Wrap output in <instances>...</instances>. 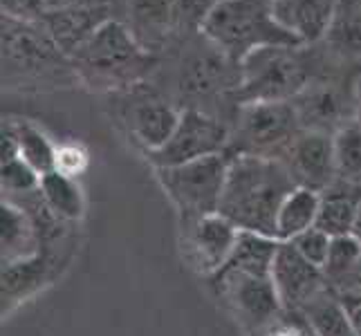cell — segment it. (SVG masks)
I'll return each mask as SVG.
<instances>
[{"instance_id":"cell-32","label":"cell","mask_w":361,"mask_h":336,"mask_svg":"<svg viewBox=\"0 0 361 336\" xmlns=\"http://www.w3.org/2000/svg\"><path fill=\"white\" fill-rule=\"evenodd\" d=\"M343 290H359V292H361V265H359L357 273H355V276H353V280L348 282ZM339 292H341V290H339Z\"/></svg>"},{"instance_id":"cell-30","label":"cell","mask_w":361,"mask_h":336,"mask_svg":"<svg viewBox=\"0 0 361 336\" xmlns=\"http://www.w3.org/2000/svg\"><path fill=\"white\" fill-rule=\"evenodd\" d=\"M337 296L345 309L348 318H350V323L355 325L357 334L361 336V292L359 290H341V292H337Z\"/></svg>"},{"instance_id":"cell-13","label":"cell","mask_w":361,"mask_h":336,"mask_svg":"<svg viewBox=\"0 0 361 336\" xmlns=\"http://www.w3.org/2000/svg\"><path fill=\"white\" fill-rule=\"evenodd\" d=\"M290 170L296 186H305L323 193L337 182L334 166V135L319 130H301L294 139L276 155Z\"/></svg>"},{"instance_id":"cell-20","label":"cell","mask_w":361,"mask_h":336,"mask_svg":"<svg viewBox=\"0 0 361 336\" xmlns=\"http://www.w3.org/2000/svg\"><path fill=\"white\" fill-rule=\"evenodd\" d=\"M3 128L14 139L20 159L25 164H30L41 178L54 170L59 144L49 139V135L41 126H36L30 119H7L3 121Z\"/></svg>"},{"instance_id":"cell-18","label":"cell","mask_w":361,"mask_h":336,"mask_svg":"<svg viewBox=\"0 0 361 336\" xmlns=\"http://www.w3.org/2000/svg\"><path fill=\"white\" fill-rule=\"evenodd\" d=\"M321 47L332 63H361V0H337Z\"/></svg>"},{"instance_id":"cell-17","label":"cell","mask_w":361,"mask_h":336,"mask_svg":"<svg viewBox=\"0 0 361 336\" xmlns=\"http://www.w3.org/2000/svg\"><path fill=\"white\" fill-rule=\"evenodd\" d=\"M334 7L337 0H274L279 23L303 45L323 41L334 16Z\"/></svg>"},{"instance_id":"cell-23","label":"cell","mask_w":361,"mask_h":336,"mask_svg":"<svg viewBox=\"0 0 361 336\" xmlns=\"http://www.w3.org/2000/svg\"><path fill=\"white\" fill-rule=\"evenodd\" d=\"M301 316L310 323L317 336H359L355 325L348 318L345 309L332 287L326 290L310 303Z\"/></svg>"},{"instance_id":"cell-11","label":"cell","mask_w":361,"mask_h":336,"mask_svg":"<svg viewBox=\"0 0 361 336\" xmlns=\"http://www.w3.org/2000/svg\"><path fill=\"white\" fill-rule=\"evenodd\" d=\"M178 227L184 265L204 280H211L229 263L243 233L222 213L178 222Z\"/></svg>"},{"instance_id":"cell-29","label":"cell","mask_w":361,"mask_h":336,"mask_svg":"<svg viewBox=\"0 0 361 336\" xmlns=\"http://www.w3.org/2000/svg\"><path fill=\"white\" fill-rule=\"evenodd\" d=\"M0 7L7 18L41 23L49 11V0H0Z\"/></svg>"},{"instance_id":"cell-15","label":"cell","mask_w":361,"mask_h":336,"mask_svg":"<svg viewBox=\"0 0 361 336\" xmlns=\"http://www.w3.org/2000/svg\"><path fill=\"white\" fill-rule=\"evenodd\" d=\"M294 108L301 128L334 135L343 123L357 119L355 94H345L337 79L323 74L294 99Z\"/></svg>"},{"instance_id":"cell-27","label":"cell","mask_w":361,"mask_h":336,"mask_svg":"<svg viewBox=\"0 0 361 336\" xmlns=\"http://www.w3.org/2000/svg\"><path fill=\"white\" fill-rule=\"evenodd\" d=\"M330 242H332L330 235L326 231H321V229L314 227V229L301 233L298 238H294L290 244L305 260H310L312 265L323 269V265H326V258H328V251H330Z\"/></svg>"},{"instance_id":"cell-2","label":"cell","mask_w":361,"mask_h":336,"mask_svg":"<svg viewBox=\"0 0 361 336\" xmlns=\"http://www.w3.org/2000/svg\"><path fill=\"white\" fill-rule=\"evenodd\" d=\"M294 189L296 182L281 159L231 155L218 213L231 220L240 231L276 240L279 209Z\"/></svg>"},{"instance_id":"cell-34","label":"cell","mask_w":361,"mask_h":336,"mask_svg":"<svg viewBox=\"0 0 361 336\" xmlns=\"http://www.w3.org/2000/svg\"><path fill=\"white\" fill-rule=\"evenodd\" d=\"M355 235L361 240V211H359V220H357V229H355Z\"/></svg>"},{"instance_id":"cell-16","label":"cell","mask_w":361,"mask_h":336,"mask_svg":"<svg viewBox=\"0 0 361 336\" xmlns=\"http://www.w3.org/2000/svg\"><path fill=\"white\" fill-rule=\"evenodd\" d=\"M126 27L146 52L161 56L180 39L176 0H128Z\"/></svg>"},{"instance_id":"cell-21","label":"cell","mask_w":361,"mask_h":336,"mask_svg":"<svg viewBox=\"0 0 361 336\" xmlns=\"http://www.w3.org/2000/svg\"><path fill=\"white\" fill-rule=\"evenodd\" d=\"M319 204H321V193L305 189V186H296L279 209L276 240L292 242L301 233L314 229L319 218Z\"/></svg>"},{"instance_id":"cell-25","label":"cell","mask_w":361,"mask_h":336,"mask_svg":"<svg viewBox=\"0 0 361 336\" xmlns=\"http://www.w3.org/2000/svg\"><path fill=\"white\" fill-rule=\"evenodd\" d=\"M337 180L361 186V121L350 119L334 132Z\"/></svg>"},{"instance_id":"cell-6","label":"cell","mask_w":361,"mask_h":336,"mask_svg":"<svg viewBox=\"0 0 361 336\" xmlns=\"http://www.w3.org/2000/svg\"><path fill=\"white\" fill-rule=\"evenodd\" d=\"M200 34L235 66H240L256 49L303 45L279 23L274 0H220L202 23Z\"/></svg>"},{"instance_id":"cell-19","label":"cell","mask_w":361,"mask_h":336,"mask_svg":"<svg viewBox=\"0 0 361 336\" xmlns=\"http://www.w3.org/2000/svg\"><path fill=\"white\" fill-rule=\"evenodd\" d=\"M361 211V186L337 180L321 193L317 229L326 231L330 238L350 235L357 229Z\"/></svg>"},{"instance_id":"cell-9","label":"cell","mask_w":361,"mask_h":336,"mask_svg":"<svg viewBox=\"0 0 361 336\" xmlns=\"http://www.w3.org/2000/svg\"><path fill=\"white\" fill-rule=\"evenodd\" d=\"M301 130L292 101L243 104L233 112L227 153L276 157Z\"/></svg>"},{"instance_id":"cell-33","label":"cell","mask_w":361,"mask_h":336,"mask_svg":"<svg viewBox=\"0 0 361 336\" xmlns=\"http://www.w3.org/2000/svg\"><path fill=\"white\" fill-rule=\"evenodd\" d=\"M72 0H49V7H61V5H68Z\"/></svg>"},{"instance_id":"cell-10","label":"cell","mask_w":361,"mask_h":336,"mask_svg":"<svg viewBox=\"0 0 361 336\" xmlns=\"http://www.w3.org/2000/svg\"><path fill=\"white\" fill-rule=\"evenodd\" d=\"M231 123L204 110L182 108L176 132L159 151L146 155L153 168H169L229 151Z\"/></svg>"},{"instance_id":"cell-8","label":"cell","mask_w":361,"mask_h":336,"mask_svg":"<svg viewBox=\"0 0 361 336\" xmlns=\"http://www.w3.org/2000/svg\"><path fill=\"white\" fill-rule=\"evenodd\" d=\"M229 153L211 155L189 164L155 168V178L178 211V222L218 213L229 175Z\"/></svg>"},{"instance_id":"cell-5","label":"cell","mask_w":361,"mask_h":336,"mask_svg":"<svg viewBox=\"0 0 361 336\" xmlns=\"http://www.w3.org/2000/svg\"><path fill=\"white\" fill-rule=\"evenodd\" d=\"M79 83L72 58L43 23L3 16V85L7 90H54Z\"/></svg>"},{"instance_id":"cell-31","label":"cell","mask_w":361,"mask_h":336,"mask_svg":"<svg viewBox=\"0 0 361 336\" xmlns=\"http://www.w3.org/2000/svg\"><path fill=\"white\" fill-rule=\"evenodd\" d=\"M353 94H355V115L361 121V74H359L355 85H353Z\"/></svg>"},{"instance_id":"cell-14","label":"cell","mask_w":361,"mask_h":336,"mask_svg":"<svg viewBox=\"0 0 361 336\" xmlns=\"http://www.w3.org/2000/svg\"><path fill=\"white\" fill-rule=\"evenodd\" d=\"M271 282L285 312L301 314L330 285L323 269L305 260L290 242H279L271 263Z\"/></svg>"},{"instance_id":"cell-1","label":"cell","mask_w":361,"mask_h":336,"mask_svg":"<svg viewBox=\"0 0 361 336\" xmlns=\"http://www.w3.org/2000/svg\"><path fill=\"white\" fill-rule=\"evenodd\" d=\"M279 240L258 233H240L229 263L207 280L220 305L245 336H254L285 309L271 282V263Z\"/></svg>"},{"instance_id":"cell-28","label":"cell","mask_w":361,"mask_h":336,"mask_svg":"<svg viewBox=\"0 0 361 336\" xmlns=\"http://www.w3.org/2000/svg\"><path fill=\"white\" fill-rule=\"evenodd\" d=\"M254 336H317V332L310 328V323L294 312H283L279 318H274L267 328H263Z\"/></svg>"},{"instance_id":"cell-3","label":"cell","mask_w":361,"mask_h":336,"mask_svg":"<svg viewBox=\"0 0 361 336\" xmlns=\"http://www.w3.org/2000/svg\"><path fill=\"white\" fill-rule=\"evenodd\" d=\"M70 58L79 83L94 92H126L159 70V56L146 52L119 18L104 23Z\"/></svg>"},{"instance_id":"cell-4","label":"cell","mask_w":361,"mask_h":336,"mask_svg":"<svg viewBox=\"0 0 361 336\" xmlns=\"http://www.w3.org/2000/svg\"><path fill=\"white\" fill-rule=\"evenodd\" d=\"M328 63L332 61L321 43L256 49L240 63L233 104L238 108L258 101H294L310 83L328 74Z\"/></svg>"},{"instance_id":"cell-22","label":"cell","mask_w":361,"mask_h":336,"mask_svg":"<svg viewBox=\"0 0 361 336\" xmlns=\"http://www.w3.org/2000/svg\"><path fill=\"white\" fill-rule=\"evenodd\" d=\"M39 193L47 211H52L59 220H79L83 216L85 200L77 180L52 170L41 178Z\"/></svg>"},{"instance_id":"cell-12","label":"cell","mask_w":361,"mask_h":336,"mask_svg":"<svg viewBox=\"0 0 361 336\" xmlns=\"http://www.w3.org/2000/svg\"><path fill=\"white\" fill-rule=\"evenodd\" d=\"M117 94L123 101L119 112L121 123L135 146H140L144 155L159 151L176 132L182 108L153 90L151 83Z\"/></svg>"},{"instance_id":"cell-26","label":"cell","mask_w":361,"mask_h":336,"mask_svg":"<svg viewBox=\"0 0 361 336\" xmlns=\"http://www.w3.org/2000/svg\"><path fill=\"white\" fill-rule=\"evenodd\" d=\"M90 164V155L85 151V146L79 142H63L56 146V161H54V170L61 175L77 180L81 173L88 168Z\"/></svg>"},{"instance_id":"cell-7","label":"cell","mask_w":361,"mask_h":336,"mask_svg":"<svg viewBox=\"0 0 361 336\" xmlns=\"http://www.w3.org/2000/svg\"><path fill=\"white\" fill-rule=\"evenodd\" d=\"M182 45L176 66V94L182 108L204 110L211 115V101H229L233 108V94L240 85V66L222 54L204 36L189 34L178 39Z\"/></svg>"},{"instance_id":"cell-24","label":"cell","mask_w":361,"mask_h":336,"mask_svg":"<svg viewBox=\"0 0 361 336\" xmlns=\"http://www.w3.org/2000/svg\"><path fill=\"white\" fill-rule=\"evenodd\" d=\"M359 265H361V240L357 235L350 233V235L332 238L326 265H323V276H326L328 285L334 292L343 290L353 280Z\"/></svg>"}]
</instances>
